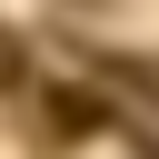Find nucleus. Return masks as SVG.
Segmentation results:
<instances>
[{"mask_svg": "<svg viewBox=\"0 0 159 159\" xmlns=\"http://www.w3.org/2000/svg\"><path fill=\"white\" fill-rule=\"evenodd\" d=\"M50 129H99V99H89V89H60V99H50Z\"/></svg>", "mask_w": 159, "mask_h": 159, "instance_id": "f257e3e1", "label": "nucleus"}]
</instances>
